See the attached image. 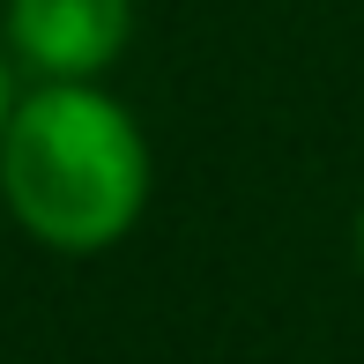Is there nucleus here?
<instances>
[{
	"label": "nucleus",
	"mask_w": 364,
	"mask_h": 364,
	"mask_svg": "<svg viewBox=\"0 0 364 364\" xmlns=\"http://www.w3.org/2000/svg\"><path fill=\"white\" fill-rule=\"evenodd\" d=\"M0 38L38 82H97L134 38V0H8Z\"/></svg>",
	"instance_id": "f03ea898"
},
{
	"label": "nucleus",
	"mask_w": 364,
	"mask_h": 364,
	"mask_svg": "<svg viewBox=\"0 0 364 364\" xmlns=\"http://www.w3.org/2000/svg\"><path fill=\"white\" fill-rule=\"evenodd\" d=\"M15 97H23V90H15V53L0 45V134H8V112H15Z\"/></svg>",
	"instance_id": "7ed1b4c3"
},
{
	"label": "nucleus",
	"mask_w": 364,
	"mask_h": 364,
	"mask_svg": "<svg viewBox=\"0 0 364 364\" xmlns=\"http://www.w3.org/2000/svg\"><path fill=\"white\" fill-rule=\"evenodd\" d=\"M0 208L53 253H105L149 208L141 119L97 82H38L0 134Z\"/></svg>",
	"instance_id": "f257e3e1"
},
{
	"label": "nucleus",
	"mask_w": 364,
	"mask_h": 364,
	"mask_svg": "<svg viewBox=\"0 0 364 364\" xmlns=\"http://www.w3.org/2000/svg\"><path fill=\"white\" fill-rule=\"evenodd\" d=\"M357 268H364V201H357Z\"/></svg>",
	"instance_id": "20e7f679"
}]
</instances>
